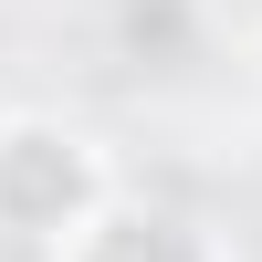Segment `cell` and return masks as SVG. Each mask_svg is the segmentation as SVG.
<instances>
[{
    "label": "cell",
    "instance_id": "2",
    "mask_svg": "<svg viewBox=\"0 0 262 262\" xmlns=\"http://www.w3.org/2000/svg\"><path fill=\"white\" fill-rule=\"evenodd\" d=\"M42 262H231V252H221V231L189 221L179 200H137V189H116L74 242L42 252Z\"/></svg>",
    "mask_w": 262,
    "mask_h": 262
},
{
    "label": "cell",
    "instance_id": "1",
    "mask_svg": "<svg viewBox=\"0 0 262 262\" xmlns=\"http://www.w3.org/2000/svg\"><path fill=\"white\" fill-rule=\"evenodd\" d=\"M105 200H116V168H105V147L74 116H42V105L0 116V231L11 242L63 252Z\"/></svg>",
    "mask_w": 262,
    "mask_h": 262
}]
</instances>
